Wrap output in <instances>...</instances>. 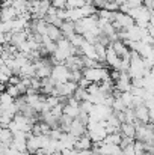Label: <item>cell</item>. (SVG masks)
Instances as JSON below:
<instances>
[{
	"mask_svg": "<svg viewBox=\"0 0 154 155\" xmlns=\"http://www.w3.org/2000/svg\"><path fill=\"white\" fill-rule=\"evenodd\" d=\"M83 77L89 83H101L104 80L110 78V72L103 68V66H95V68H85L83 69Z\"/></svg>",
	"mask_w": 154,
	"mask_h": 155,
	"instance_id": "obj_1",
	"label": "cell"
},
{
	"mask_svg": "<svg viewBox=\"0 0 154 155\" xmlns=\"http://www.w3.org/2000/svg\"><path fill=\"white\" fill-rule=\"evenodd\" d=\"M70 74H71V71L65 63H57V65H53L50 78L56 84L57 83H65V81L70 80Z\"/></svg>",
	"mask_w": 154,
	"mask_h": 155,
	"instance_id": "obj_2",
	"label": "cell"
},
{
	"mask_svg": "<svg viewBox=\"0 0 154 155\" xmlns=\"http://www.w3.org/2000/svg\"><path fill=\"white\" fill-rule=\"evenodd\" d=\"M132 89V77L128 72H121L119 78L115 80V91L118 92H130Z\"/></svg>",
	"mask_w": 154,
	"mask_h": 155,
	"instance_id": "obj_3",
	"label": "cell"
},
{
	"mask_svg": "<svg viewBox=\"0 0 154 155\" xmlns=\"http://www.w3.org/2000/svg\"><path fill=\"white\" fill-rule=\"evenodd\" d=\"M104 63L109 68H112V69H118L119 65H121V57L113 51V48L110 45H107V48H106V60H104Z\"/></svg>",
	"mask_w": 154,
	"mask_h": 155,
	"instance_id": "obj_4",
	"label": "cell"
},
{
	"mask_svg": "<svg viewBox=\"0 0 154 155\" xmlns=\"http://www.w3.org/2000/svg\"><path fill=\"white\" fill-rule=\"evenodd\" d=\"M135 110V116H136V120L139 122H144V124H148L150 122V108L145 105V103L138 105L133 108Z\"/></svg>",
	"mask_w": 154,
	"mask_h": 155,
	"instance_id": "obj_5",
	"label": "cell"
},
{
	"mask_svg": "<svg viewBox=\"0 0 154 155\" xmlns=\"http://www.w3.org/2000/svg\"><path fill=\"white\" fill-rule=\"evenodd\" d=\"M68 133H70V134H73L74 137H77V139H79L80 136L86 134V125H85L83 122H80L79 119H73V122H71V125H70Z\"/></svg>",
	"mask_w": 154,
	"mask_h": 155,
	"instance_id": "obj_6",
	"label": "cell"
},
{
	"mask_svg": "<svg viewBox=\"0 0 154 155\" xmlns=\"http://www.w3.org/2000/svg\"><path fill=\"white\" fill-rule=\"evenodd\" d=\"M17 11L15 8L11 5V6H3L0 8V21L2 23H6V21H12L14 18H17Z\"/></svg>",
	"mask_w": 154,
	"mask_h": 155,
	"instance_id": "obj_7",
	"label": "cell"
},
{
	"mask_svg": "<svg viewBox=\"0 0 154 155\" xmlns=\"http://www.w3.org/2000/svg\"><path fill=\"white\" fill-rule=\"evenodd\" d=\"M60 32H62V36L70 39L73 35H76V23L74 21H70V20H63L62 26H60Z\"/></svg>",
	"mask_w": 154,
	"mask_h": 155,
	"instance_id": "obj_8",
	"label": "cell"
},
{
	"mask_svg": "<svg viewBox=\"0 0 154 155\" xmlns=\"http://www.w3.org/2000/svg\"><path fill=\"white\" fill-rule=\"evenodd\" d=\"M74 149H79V151L92 149V140H91V137H89L88 134H83V136H80V137L76 140Z\"/></svg>",
	"mask_w": 154,
	"mask_h": 155,
	"instance_id": "obj_9",
	"label": "cell"
},
{
	"mask_svg": "<svg viewBox=\"0 0 154 155\" xmlns=\"http://www.w3.org/2000/svg\"><path fill=\"white\" fill-rule=\"evenodd\" d=\"M112 48H113V51L116 53L119 57H124V56H127L128 53H130V48L121 41V39H116V41H112L110 44H109Z\"/></svg>",
	"mask_w": 154,
	"mask_h": 155,
	"instance_id": "obj_10",
	"label": "cell"
},
{
	"mask_svg": "<svg viewBox=\"0 0 154 155\" xmlns=\"http://www.w3.org/2000/svg\"><path fill=\"white\" fill-rule=\"evenodd\" d=\"M119 131H121V134L125 136V137H133V139H135V136H136V127H135V124H132V122H122Z\"/></svg>",
	"mask_w": 154,
	"mask_h": 155,
	"instance_id": "obj_11",
	"label": "cell"
},
{
	"mask_svg": "<svg viewBox=\"0 0 154 155\" xmlns=\"http://www.w3.org/2000/svg\"><path fill=\"white\" fill-rule=\"evenodd\" d=\"M46 35L50 38L51 41H59L62 38V32H60V27L57 26H53V24H47V30H46Z\"/></svg>",
	"mask_w": 154,
	"mask_h": 155,
	"instance_id": "obj_12",
	"label": "cell"
},
{
	"mask_svg": "<svg viewBox=\"0 0 154 155\" xmlns=\"http://www.w3.org/2000/svg\"><path fill=\"white\" fill-rule=\"evenodd\" d=\"M122 140V134L121 131H115V133H109L104 139H103V143H112V145H119Z\"/></svg>",
	"mask_w": 154,
	"mask_h": 155,
	"instance_id": "obj_13",
	"label": "cell"
},
{
	"mask_svg": "<svg viewBox=\"0 0 154 155\" xmlns=\"http://www.w3.org/2000/svg\"><path fill=\"white\" fill-rule=\"evenodd\" d=\"M94 47H95V53H97V60H98L100 63H103V62L106 60V48H107V47L100 44V42H95Z\"/></svg>",
	"mask_w": 154,
	"mask_h": 155,
	"instance_id": "obj_14",
	"label": "cell"
},
{
	"mask_svg": "<svg viewBox=\"0 0 154 155\" xmlns=\"http://www.w3.org/2000/svg\"><path fill=\"white\" fill-rule=\"evenodd\" d=\"M77 101H85V100H88V97H89V94H88V91L85 89V87H80V86H77V89L74 91V95H73Z\"/></svg>",
	"mask_w": 154,
	"mask_h": 155,
	"instance_id": "obj_15",
	"label": "cell"
},
{
	"mask_svg": "<svg viewBox=\"0 0 154 155\" xmlns=\"http://www.w3.org/2000/svg\"><path fill=\"white\" fill-rule=\"evenodd\" d=\"M14 100H15V98H14V97H11V95H9L6 91L0 94V105H3L5 108H6L8 105H11V104L14 103Z\"/></svg>",
	"mask_w": 154,
	"mask_h": 155,
	"instance_id": "obj_16",
	"label": "cell"
},
{
	"mask_svg": "<svg viewBox=\"0 0 154 155\" xmlns=\"http://www.w3.org/2000/svg\"><path fill=\"white\" fill-rule=\"evenodd\" d=\"M6 92H8L11 97H14V98L21 97V92H20V89H18L17 84H8V86H6Z\"/></svg>",
	"mask_w": 154,
	"mask_h": 155,
	"instance_id": "obj_17",
	"label": "cell"
},
{
	"mask_svg": "<svg viewBox=\"0 0 154 155\" xmlns=\"http://www.w3.org/2000/svg\"><path fill=\"white\" fill-rule=\"evenodd\" d=\"M94 108V103H91L89 100H85V101H80V110L85 111V113H91Z\"/></svg>",
	"mask_w": 154,
	"mask_h": 155,
	"instance_id": "obj_18",
	"label": "cell"
},
{
	"mask_svg": "<svg viewBox=\"0 0 154 155\" xmlns=\"http://www.w3.org/2000/svg\"><path fill=\"white\" fill-rule=\"evenodd\" d=\"M86 3V0H67V8H82Z\"/></svg>",
	"mask_w": 154,
	"mask_h": 155,
	"instance_id": "obj_19",
	"label": "cell"
},
{
	"mask_svg": "<svg viewBox=\"0 0 154 155\" xmlns=\"http://www.w3.org/2000/svg\"><path fill=\"white\" fill-rule=\"evenodd\" d=\"M51 6L56 9H65L67 8V0H50Z\"/></svg>",
	"mask_w": 154,
	"mask_h": 155,
	"instance_id": "obj_20",
	"label": "cell"
},
{
	"mask_svg": "<svg viewBox=\"0 0 154 155\" xmlns=\"http://www.w3.org/2000/svg\"><path fill=\"white\" fill-rule=\"evenodd\" d=\"M127 5H130L132 8H141L144 3H142V0H127L125 2Z\"/></svg>",
	"mask_w": 154,
	"mask_h": 155,
	"instance_id": "obj_21",
	"label": "cell"
},
{
	"mask_svg": "<svg viewBox=\"0 0 154 155\" xmlns=\"http://www.w3.org/2000/svg\"><path fill=\"white\" fill-rule=\"evenodd\" d=\"M142 3L148 11H154V0H142Z\"/></svg>",
	"mask_w": 154,
	"mask_h": 155,
	"instance_id": "obj_22",
	"label": "cell"
},
{
	"mask_svg": "<svg viewBox=\"0 0 154 155\" xmlns=\"http://www.w3.org/2000/svg\"><path fill=\"white\" fill-rule=\"evenodd\" d=\"M8 151H9V146L0 143V155H8Z\"/></svg>",
	"mask_w": 154,
	"mask_h": 155,
	"instance_id": "obj_23",
	"label": "cell"
},
{
	"mask_svg": "<svg viewBox=\"0 0 154 155\" xmlns=\"http://www.w3.org/2000/svg\"><path fill=\"white\" fill-rule=\"evenodd\" d=\"M150 122H151V124H154V107H151V108H150Z\"/></svg>",
	"mask_w": 154,
	"mask_h": 155,
	"instance_id": "obj_24",
	"label": "cell"
},
{
	"mask_svg": "<svg viewBox=\"0 0 154 155\" xmlns=\"http://www.w3.org/2000/svg\"><path fill=\"white\" fill-rule=\"evenodd\" d=\"M148 26H154V11H151V15H150V21H148Z\"/></svg>",
	"mask_w": 154,
	"mask_h": 155,
	"instance_id": "obj_25",
	"label": "cell"
},
{
	"mask_svg": "<svg viewBox=\"0 0 154 155\" xmlns=\"http://www.w3.org/2000/svg\"><path fill=\"white\" fill-rule=\"evenodd\" d=\"M147 30H148V33L154 38V26H148V27H147Z\"/></svg>",
	"mask_w": 154,
	"mask_h": 155,
	"instance_id": "obj_26",
	"label": "cell"
},
{
	"mask_svg": "<svg viewBox=\"0 0 154 155\" xmlns=\"http://www.w3.org/2000/svg\"><path fill=\"white\" fill-rule=\"evenodd\" d=\"M5 91H6L5 84H3V83H0V94H2V92H5Z\"/></svg>",
	"mask_w": 154,
	"mask_h": 155,
	"instance_id": "obj_27",
	"label": "cell"
}]
</instances>
